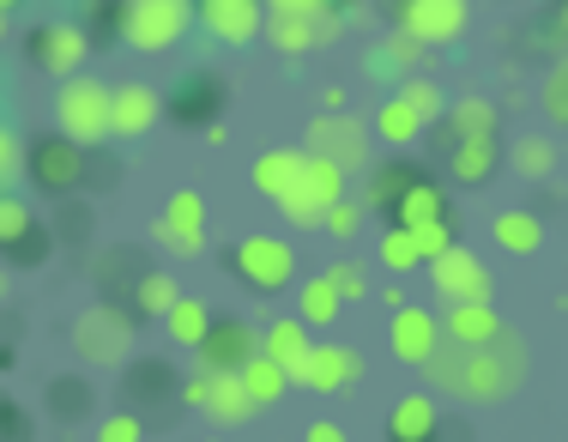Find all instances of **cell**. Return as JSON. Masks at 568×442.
I'll return each mask as SVG.
<instances>
[{"mask_svg":"<svg viewBox=\"0 0 568 442\" xmlns=\"http://www.w3.org/2000/svg\"><path fill=\"white\" fill-rule=\"evenodd\" d=\"M424 370H429V382H436L442 394L466 400V406L471 400H478V406H496V400H508L526 376V340L503 328L484 345H442Z\"/></svg>","mask_w":568,"mask_h":442,"instance_id":"obj_1","label":"cell"},{"mask_svg":"<svg viewBox=\"0 0 568 442\" xmlns=\"http://www.w3.org/2000/svg\"><path fill=\"white\" fill-rule=\"evenodd\" d=\"M110 98H115V91L103 86V79H91V73L61 79V91H55V128H61V140H73L79 152H91V145L110 140Z\"/></svg>","mask_w":568,"mask_h":442,"instance_id":"obj_2","label":"cell"},{"mask_svg":"<svg viewBox=\"0 0 568 442\" xmlns=\"http://www.w3.org/2000/svg\"><path fill=\"white\" fill-rule=\"evenodd\" d=\"M200 19L194 0H128L121 7V43L140 56H164L170 43H182L187 24Z\"/></svg>","mask_w":568,"mask_h":442,"instance_id":"obj_3","label":"cell"},{"mask_svg":"<svg viewBox=\"0 0 568 442\" xmlns=\"http://www.w3.org/2000/svg\"><path fill=\"white\" fill-rule=\"evenodd\" d=\"M128 345H133V328L115 303H91V310L73 321V352L85 358V364H121Z\"/></svg>","mask_w":568,"mask_h":442,"instance_id":"obj_4","label":"cell"},{"mask_svg":"<svg viewBox=\"0 0 568 442\" xmlns=\"http://www.w3.org/2000/svg\"><path fill=\"white\" fill-rule=\"evenodd\" d=\"M471 24V7L466 0H399V31L417 37L424 49L436 43H459Z\"/></svg>","mask_w":568,"mask_h":442,"instance_id":"obj_5","label":"cell"},{"mask_svg":"<svg viewBox=\"0 0 568 442\" xmlns=\"http://www.w3.org/2000/svg\"><path fill=\"white\" fill-rule=\"evenodd\" d=\"M308 152L333 158V164L351 177V170L369 164V128H363L357 115H345V110H327V115H315V128H308Z\"/></svg>","mask_w":568,"mask_h":442,"instance_id":"obj_6","label":"cell"},{"mask_svg":"<svg viewBox=\"0 0 568 442\" xmlns=\"http://www.w3.org/2000/svg\"><path fill=\"white\" fill-rule=\"evenodd\" d=\"M429 285H436V298H448V310L454 303H490V273L471 249H442L429 261Z\"/></svg>","mask_w":568,"mask_h":442,"instance_id":"obj_7","label":"cell"},{"mask_svg":"<svg viewBox=\"0 0 568 442\" xmlns=\"http://www.w3.org/2000/svg\"><path fill=\"white\" fill-rule=\"evenodd\" d=\"M236 273L248 279L254 291H284L296 279V249L278 243V237H242L236 243Z\"/></svg>","mask_w":568,"mask_h":442,"instance_id":"obj_8","label":"cell"},{"mask_svg":"<svg viewBox=\"0 0 568 442\" xmlns=\"http://www.w3.org/2000/svg\"><path fill=\"white\" fill-rule=\"evenodd\" d=\"M194 352H200V376H236V370L261 352V333H254L248 321H212V333Z\"/></svg>","mask_w":568,"mask_h":442,"instance_id":"obj_9","label":"cell"},{"mask_svg":"<svg viewBox=\"0 0 568 442\" xmlns=\"http://www.w3.org/2000/svg\"><path fill=\"white\" fill-rule=\"evenodd\" d=\"M24 170H31V177L43 182L49 194H73L79 182H85V152H79L73 140H61V133H55V140H43L31 158H24Z\"/></svg>","mask_w":568,"mask_h":442,"instance_id":"obj_10","label":"cell"},{"mask_svg":"<svg viewBox=\"0 0 568 442\" xmlns=\"http://www.w3.org/2000/svg\"><path fill=\"white\" fill-rule=\"evenodd\" d=\"M182 394H187V406H194V412H212L219 424H242V419L254 412V400H248V388H242V376H194Z\"/></svg>","mask_w":568,"mask_h":442,"instance_id":"obj_11","label":"cell"},{"mask_svg":"<svg viewBox=\"0 0 568 442\" xmlns=\"http://www.w3.org/2000/svg\"><path fill=\"white\" fill-rule=\"evenodd\" d=\"M200 24L219 43H254L266 31V7L261 0H200Z\"/></svg>","mask_w":568,"mask_h":442,"instance_id":"obj_12","label":"cell"},{"mask_svg":"<svg viewBox=\"0 0 568 442\" xmlns=\"http://www.w3.org/2000/svg\"><path fill=\"white\" fill-rule=\"evenodd\" d=\"M394 358L399 364H429V358L442 352V321L429 310H417V303H405V310H394Z\"/></svg>","mask_w":568,"mask_h":442,"instance_id":"obj_13","label":"cell"},{"mask_svg":"<svg viewBox=\"0 0 568 442\" xmlns=\"http://www.w3.org/2000/svg\"><path fill=\"white\" fill-rule=\"evenodd\" d=\"M357 376H363V358L345 352V345H315V352H308V364L296 370V382L315 388V394H339V388H351Z\"/></svg>","mask_w":568,"mask_h":442,"instance_id":"obj_14","label":"cell"},{"mask_svg":"<svg viewBox=\"0 0 568 442\" xmlns=\"http://www.w3.org/2000/svg\"><path fill=\"white\" fill-rule=\"evenodd\" d=\"M158 115H164V98H158L152 86H121L110 98V133L115 140H140V133H152Z\"/></svg>","mask_w":568,"mask_h":442,"instance_id":"obj_15","label":"cell"},{"mask_svg":"<svg viewBox=\"0 0 568 442\" xmlns=\"http://www.w3.org/2000/svg\"><path fill=\"white\" fill-rule=\"evenodd\" d=\"M303 158H308L303 145H278V152H261V158H254V189H261V194L278 207V200L291 194L296 182H303Z\"/></svg>","mask_w":568,"mask_h":442,"instance_id":"obj_16","label":"cell"},{"mask_svg":"<svg viewBox=\"0 0 568 442\" xmlns=\"http://www.w3.org/2000/svg\"><path fill=\"white\" fill-rule=\"evenodd\" d=\"M37 61H43L49 73L73 79L79 67H85V24H49V31L37 37Z\"/></svg>","mask_w":568,"mask_h":442,"instance_id":"obj_17","label":"cell"},{"mask_svg":"<svg viewBox=\"0 0 568 442\" xmlns=\"http://www.w3.org/2000/svg\"><path fill=\"white\" fill-rule=\"evenodd\" d=\"M261 352L273 358V364L284 370V376L296 382V370L308 364V352H315V340H308V328H303V321H273V328L261 333Z\"/></svg>","mask_w":568,"mask_h":442,"instance_id":"obj_18","label":"cell"},{"mask_svg":"<svg viewBox=\"0 0 568 442\" xmlns=\"http://www.w3.org/2000/svg\"><path fill=\"white\" fill-rule=\"evenodd\" d=\"M394 212H399L405 231H417V224H442V219H448V194H442L436 182H417V177H412V182L399 189Z\"/></svg>","mask_w":568,"mask_h":442,"instance_id":"obj_19","label":"cell"},{"mask_svg":"<svg viewBox=\"0 0 568 442\" xmlns=\"http://www.w3.org/2000/svg\"><path fill=\"white\" fill-rule=\"evenodd\" d=\"M442 333H448L454 345H484V340H496V333H503V321H496L490 303H454L448 321H442Z\"/></svg>","mask_w":568,"mask_h":442,"instance_id":"obj_20","label":"cell"},{"mask_svg":"<svg viewBox=\"0 0 568 442\" xmlns=\"http://www.w3.org/2000/svg\"><path fill=\"white\" fill-rule=\"evenodd\" d=\"M339 310H345V298L333 291L327 273H321V279H303V291H296V321H303V328H333V321H339Z\"/></svg>","mask_w":568,"mask_h":442,"instance_id":"obj_21","label":"cell"},{"mask_svg":"<svg viewBox=\"0 0 568 442\" xmlns=\"http://www.w3.org/2000/svg\"><path fill=\"white\" fill-rule=\"evenodd\" d=\"M387 436H394V442H429V436H436V400H429V394H405L394 406V419H387Z\"/></svg>","mask_w":568,"mask_h":442,"instance_id":"obj_22","label":"cell"},{"mask_svg":"<svg viewBox=\"0 0 568 442\" xmlns=\"http://www.w3.org/2000/svg\"><path fill=\"white\" fill-rule=\"evenodd\" d=\"M236 376H242V388H248V400H254V406H278V400L291 394V376H284V370H278L266 352H254L248 364L236 370Z\"/></svg>","mask_w":568,"mask_h":442,"instance_id":"obj_23","label":"cell"},{"mask_svg":"<svg viewBox=\"0 0 568 442\" xmlns=\"http://www.w3.org/2000/svg\"><path fill=\"white\" fill-rule=\"evenodd\" d=\"M442 122L454 128V140H496V103L490 98H459V103H448Z\"/></svg>","mask_w":568,"mask_h":442,"instance_id":"obj_24","label":"cell"},{"mask_svg":"<svg viewBox=\"0 0 568 442\" xmlns=\"http://www.w3.org/2000/svg\"><path fill=\"white\" fill-rule=\"evenodd\" d=\"M496 164H503L496 140H454V152H448V177L454 182H484Z\"/></svg>","mask_w":568,"mask_h":442,"instance_id":"obj_25","label":"cell"},{"mask_svg":"<svg viewBox=\"0 0 568 442\" xmlns=\"http://www.w3.org/2000/svg\"><path fill=\"white\" fill-rule=\"evenodd\" d=\"M266 37L284 56H308L321 43V19H296V12H266Z\"/></svg>","mask_w":568,"mask_h":442,"instance_id":"obj_26","label":"cell"},{"mask_svg":"<svg viewBox=\"0 0 568 442\" xmlns=\"http://www.w3.org/2000/svg\"><path fill=\"white\" fill-rule=\"evenodd\" d=\"M496 243H503L508 254H538L545 249V224L532 219V212H496Z\"/></svg>","mask_w":568,"mask_h":442,"instance_id":"obj_27","label":"cell"},{"mask_svg":"<svg viewBox=\"0 0 568 442\" xmlns=\"http://www.w3.org/2000/svg\"><path fill=\"white\" fill-rule=\"evenodd\" d=\"M424 128H429V122H424V115H417L405 98H387L382 110H375V133H382L387 145H412Z\"/></svg>","mask_w":568,"mask_h":442,"instance_id":"obj_28","label":"cell"},{"mask_svg":"<svg viewBox=\"0 0 568 442\" xmlns=\"http://www.w3.org/2000/svg\"><path fill=\"white\" fill-rule=\"evenodd\" d=\"M158 224H164V231H182V237H206V200H200L194 189H175Z\"/></svg>","mask_w":568,"mask_h":442,"instance_id":"obj_29","label":"cell"},{"mask_svg":"<svg viewBox=\"0 0 568 442\" xmlns=\"http://www.w3.org/2000/svg\"><path fill=\"white\" fill-rule=\"evenodd\" d=\"M508 164L520 170V177H550V170H557V145H550L545 133H520L514 152H508Z\"/></svg>","mask_w":568,"mask_h":442,"instance_id":"obj_30","label":"cell"},{"mask_svg":"<svg viewBox=\"0 0 568 442\" xmlns=\"http://www.w3.org/2000/svg\"><path fill=\"white\" fill-rule=\"evenodd\" d=\"M375 261H382L387 273H412V267H424V249H417V237L405 231V224H394V231L375 243Z\"/></svg>","mask_w":568,"mask_h":442,"instance_id":"obj_31","label":"cell"},{"mask_svg":"<svg viewBox=\"0 0 568 442\" xmlns=\"http://www.w3.org/2000/svg\"><path fill=\"white\" fill-rule=\"evenodd\" d=\"M164 328H170V340H175V345H200V340L212 333V315L200 310L194 298H182V303H175V310L164 315Z\"/></svg>","mask_w":568,"mask_h":442,"instance_id":"obj_32","label":"cell"},{"mask_svg":"<svg viewBox=\"0 0 568 442\" xmlns=\"http://www.w3.org/2000/svg\"><path fill=\"white\" fill-rule=\"evenodd\" d=\"M394 98H405L417 115H424V122H442V115H448V98L436 91V79H417V73H412V79H399Z\"/></svg>","mask_w":568,"mask_h":442,"instance_id":"obj_33","label":"cell"},{"mask_svg":"<svg viewBox=\"0 0 568 442\" xmlns=\"http://www.w3.org/2000/svg\"><path fill=\"white\" fill-rule=\"evenodd\" d=\"M133 298H140V310H145V315H170L175 303H182V291H175V279H170V273H145L140 285H133Z\"/></svg>","mask_w":568,"mask_h":442,"instance_id":"obj_34","label":"cell"},{"mask_svg":"<svg viewBox=\"0 0 568 442\" xmlns=\"http://www.w3.org/2000/svg\"><path fill=\"white\" fill-rule=\"evenodd\" d=\"M24 237H31V207L0 194V249H19Z\"/></svg>","mask_w":568,"mask_h":442,"instance_id":"obj_35","label":"cell"},{"mask_svg":"<svg viewBox=\"0 0 568 442\" xmlns=\"http://www.w3.org/2000/svg\"><path fill=\"white\" fill-rule=\"evenodd\" d=\"M545 115H550L557 128H568V56L545 73Z\"/></svg>","mask_w":568,"mask_h":442,"instance_id":"obj_36","label":"cell"},{"mask_svg":"<svg viewBox=\"0 0 568 442\" xmlns=\"http://www.w3.org/2000/svg\"><path fill=\"white\" fill-rule=\"evenodd\" d=\"M19 170H24V145L12 140L7 128H0V194H7L12 182H19Z\"/></svg>","mask_w":568,"mask_h":442,"instance_id":"obj_37","label":"cell"},{"mask_svg":"<svg viewBox=\"0 0 568 442\" xmlns=\"http://www.w3.org/2000/svg\"><path fill=\"white\" fill-rule=\"evenodd\" d=\"M382 56L394 61V67H405V73H412V67L424 61V43H417V37H405V31H394V37L382 43Z\"/></svg>","mask_w":568,"mask_h":442,"instance_id":"obj_38","label":"cell"},{"mask_svg":"<svg viewBox=\"0 0 568 442\" xmlns=\"http://www.w3.org/2000/svg\"><path fill=\"white\" fill-rule=\"evenodd\" d=\"M327 279H333V291L351 303V298H363L369 291V279H363V267H351V261H339V267H327Z\"/></svg>","mask_w":568,"mask_h":442,"instance_id":"obj_39","label":"cell"},{"mask_svg":"<svg viewBox=\"0 0 568 442\" xmlns=\"http://www.w3.org/2000/svg\"><path fill=\"white\" fill-rule=\"evenodd\" d=\"M55 412H61V419H79V412H91V388L55 382Z\"/></svg>","mask_w":568,"mask_h":442,"instance_id":"obj_40","label":"cell"},{"mask_svg":"<svg viewBox=\"0 0 568 442\" xmlns=\"http://www.w3.org/2000/svg\"><path fill=\"white\" fill-rule=\"evenodd\" d=\"M417 249H424V261H436V254L442 249H454V231H448V219H442V224H417Z\"/></svg>","mask_w":568,"mask_h":442,"instance_id":"obj_41","label":"cell"},{"mask_svg":"<svg viewBox=\"0 0 568 442\" xmlns=\"http://www.w3.org/2000/svg\"><path fill=\"white\" fill-rule=\"evenodd\" d=\"M98 442H145V424L133 419V412H121V419H110V424L98 431Z\"/></svg>","mask_w":568,"mask_h":442,"instance_id":"obj_42","label":"cell"},{"mask_svg":"<svg viewBox=\"0 0 568 442\" xmlns=\"http://www.w3.org/2000/svg\"><path fill=\"white\" fill-rule=\"evenodd\" d=\"M152 237H158L170 254H182V261H194V254L206 249V237H182V231H164V224H152Z\"/></svg>","mask_w":568,"mask_h":442,"instance_id":"obj_43","label":"cell"},{"mask_svg":"<svg viewBox=\"0 0 568 442\" xmlns=\"http://www.w3.org/2000/svg\"><path fill=\"white\" fill-rule=\"evenodd\" d=\"M357 224H363V207H357V200H339V207L327 212V231H333V237H357Z\"/></svg>","mask_w":568,"mask_h":442,"instance_id":"obj_44","label":"cell"},{"mask_svg":"<svg viewBox=\"0 0 568 442\" xmlns=\"http://www.w3.org/2000/svg\"><path fill=\"white\" fill-rule=\"evenodd\" d=\"M261 7H266V12H296V19H321L333 0H261Z\"/></svg>","mask_w":568,"mask_h":442,"instance_id":"obj_45","label":"cell"},{"mask_svg":"<svg viewBox=\"0 0 568 442\" xmlns=\"http://www.w3.org/2000/svg\"><path fill=\"white\" fill-rule=\"evenodd\" d=\"M303 442H345V431H339V424H327V419H315L303 431Z\"/></svg>","mask_w":568,"mask_h":442,"instance_id":"obj_46","label":"cell"},{"mask_svg":"<svg viewBox=\"0 0 568 442\" xmlns=\"http://www.w3.org/2000/svg\"><path fill=\"white\" fill-rule=\"evenodd\" d=\"M557 31L568 37V0H562V12H557Z\"/></svg>","mask_w":568,"mask_h":442,"instance_id":"obj_47","label":"cell"},{"mask_svg":"<svg viewBox=\"0 0 568 442\" xmlns=\"http://www.w3.org/2000/svg\"><path fill=\"white\" fill-rule=\"evenodd\" d=\"M0 298H7V273H0Z\"/></svg>","mask_w":568,"mask_h":442,"instance_id":"obj_48","label":"cell"},{"mask_svg":"<svg viewBox=\"0 0 568 442\" xmlns=\"http://www.w3.org/2000/svg\"><path fill=\"white\" fill-rule=\"evenodd\" d=\"M0 37H7V12H0Z\"/></svg>","mask_w":568,"mask_h":442,"instance_id":"obj_49","label":"cell"},{"mask_svg":"<svg viewBox=\"0 0 568 442\" xmlns=\"http://www.w3.org/2000/svg\"><path fill=\"white\" fill-rule=\"evenodd\" d=\"M7 7H12V0H0V12H7Z\"/></svg>","mask_w":568,"mask_h":442,"instance_id":"obj_50","label":"cell"},{"mask_svg":"<svg viewBox=\"0 0 568 442\" xmlns=\"http://www.w3.org/2000/svg\"><path fill=\"white\" fill-rule=\"evenodd\" d=\"M212 442H219V436H212Z\"/></svg>","mask_w":568,"mask_h":442,"instance_id":"obj_51","label":"cell"}]
</instances>
